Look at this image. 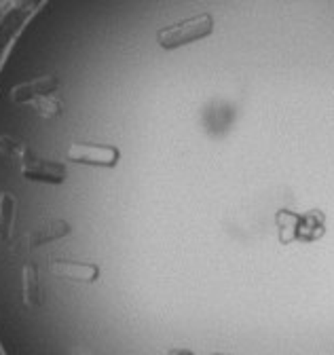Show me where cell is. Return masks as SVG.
I'll return each instance as SVG.
<instances>
[{"label": "cell", "instance_id": "obj_5", "mask_svg": "<svg viewBox=\"0 0 334 355\" xmlns=\"http://www.w3.org/2000/svg\"><path fill=\"white\" fill-rule=\"evenodd\" d=\"M66 233H68V225H66V222H49V225L40 227L30 237V241H32V245H38V243H45V241H53V239H58V237H62Z\"/></svg>", "mask_w": 334, "mask_h": 355}, {"label": "cell", "instance_id": "obj_8", "mask_svg": "<svg viewBox=\"0 0 334 355\" xmlns=\"http://www.w3.org/2000/svg\"><path fill=\"white\" fill-rule=\"evenodd\" d=\"M172 355H191L188 351H176V353H172Z\"/></svg>", "mask_w": 334, "mask_h": 355}, {"label": "cell", "instance_id": "obj_1", "mask_svg": "<svg viewBox=\"0 0 334 355\" xmlns=\"http://www.w3.org/2000/svg\"><path fill=\"white\" fill-rule=\"evenodd\" d=\"M212 32V17L207 15H199L193 19H186L178 26H170L159 32V42L163 44L165 49H174L180 47V44L199 40L203 36H207Z\"/></svg>", "mask_w": 334, "mask_h": 355}, {"label": "cell", "instance_id": "obj_2", "mask_svg": "<svg viewBox=\"0 0 334 355\" xmlns=\"http://www.w3.org/2000/svg\"><path fill=\"white\" fill-rule=\"evenodd\" d=\"M68 161L94 167H114L118 161V150L104 144H72L68 148Z\"/></svg>", "mask_w": 334, "mask_h": 355}, {"label": "cell", "instance_id": "obj_6", "mask_svg": "<svg viewBox=\"0 0 334 355\" xmlns=\"http://www.w3.org/2000/svg\"><path fill=\"white\" fill-rule=\"evenodd\" d=\"M58 83L53 80V78H38V80H32V83H28V85H24V87H19V89H15V92H28L24 98H43V96H49L51 94V89L55 87Z\"/></svg>", "mask_w": 334, "mask_h": 355}, {"label": "cell", "instance_id": "obj_7", "mask_svg": "<svg viewBox=\"0 0 334 355\" xmlns=\"http://www.w3.org/2000/svg\"><path fill=\"white\" fill-rule=\"evenodd\" d=\"M38 108H40V112H43L45 116H51V114H55V110H58V102L53 100V98H47V96H43V98H38L36 102H34Z\"/></svg>", "mask_w": 334, "mask_h": 355}, {"label": "cell", "instance_id": "obj_4", "mask_svg": "<svg viewBox=\"0 0 334 355\" xmlns=\"http://www.w3.org/2000/svg\"><path fill=\"white\" fill-rule=\"evenodd\" d=\"M51 273L62 277V279H70V282H82V284H91L98 279L100 269L96 264H87V262H70V260H58L51 264Z\"/></svg>", "mask_w": 334, "mask_h": 355}, {"label": "cell", "instance_id": "obj_3", "mask_svg": "<svg viewBox=\"0 0 334 355\" xmlns=\"http://www.w3.org/2000/svg\"><path fill=\"white\" fill-rule=\"evenodd\" d=\"M21 173L28 178V180L60 184L66 178V167L55 161H26L21 165Z\"/></svg>", "mask_w": 334, "mask_h": 355}]
</instances>
